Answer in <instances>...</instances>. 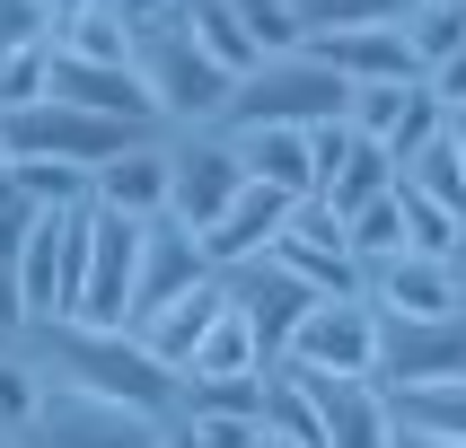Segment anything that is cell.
Wrapping results in <instances>:
<instances>
[{
    "instance_id": "obj_1",
    "label": "cell",
    "mask_w": 466,
    "mask_h": 448,
    "mask_svg": "<svg viewBox=\"0 0 466 448\" xmlns=\"http://www.w3.org/2000/svg\"><path fill=\"white\" fill-rule=\"evenodd\" d=\"M45 387H88L106 404H132V413H177V369L150 361L132 325H79V316H35L18 343H9Z\"/></svg>"
},
{
    "instance_id": "obj_2",
    "label": "cell",
    "mask_w": 466,
    "mask_h": 448,
    "mask_svg": "<svg viewBox=\"0 0 466 448\" xmlns=\"http://www.w3.org/2000/svg\"><path fill=\"white\" fill-rule=\"evenodd\" d=\"M132 71H141V88H150L167 132L220 124V105H229V88H238V79L194 45L185 0H141V9H132Z\"/></svg>"
},
{
    "instance_id": "obj_3",
    "label": "cell",
    "mask_w": 466,
    "mask_h": 448,
    "mask_svg": "<svg viewBox=\"0 0 466 448\" xmlns=\"http://www.w3.org/2000/svg\"><path fill=\"white\" fill-rule=\"evenodd\" d=\"M343 105H352V88L299 45V53H273V62H256V71L238 79L229 105H220V124H229V132H247V124L317 132V124H343Z\"/></svg>"
},
{
    "instance_id": "obj_4",
    "label": "cell",
    "mask_w": 466,
    "mask_h": 448,
    "mask_svg": "<svg viewBox=\"0 0 466 448\" xmlns=\"http://www.w3.org/2000/svg\"><path fill=\"white\" fill-rule=\"evenodd\" d=\"M132 141H150V132L132 124H106V114H88V105H18V114H0V158L9 167H79V176H97L115 150H132Z\"/></svg>"
},
{
    "instance_id": "obj_5",
    "label": "cell",
    "mask_w": 466,
    "mask_h": 448,
    "mask_svg": "<svg viewBox=\"0 0 466 448\" xmlns=\"http://www.w3.org/2000/svg\"><path fill=\"white\" fill-rule=\"evenodd\" d=\"M247 194V167H238V141L220 124H194V132H167V211L203 237L220 211Z\"/></svg>"
},
{
    "instance_id": "obj_6",
    "label": "cell",
    "mask_w": 466,
    "mask_h": 448,
    "mask_svg": "<svg viewBox=\"0 0 466 448\" xmlns=\"http://www.w3.org/2000/svg\"><path fill=\"white\" fill-rule=\"evenodd\" d=\"M18 448H158V413L106 404L88 387H45L35 422L18 431Z\"/></svg>"
},
{
    "instance_id": "obj_7",
    "label": "cell",
    "mask_w": 466,
    "mask_h": 448,
    "mask_svg": "<svg viewBox=\"0 0 466 448\" xmlns=\"http://www.w3.org/2000/svg\"><path fill=\"white\" fill-rule=\"evenodd\" d=\"M273 264H282L290 282H309L317 299H361V264H352V246H343V211H326L317 194L290 203L282 237H273Z\"/></svg>"
},
{
    "instance_id": "obj_8",
    "label": "cell",
    "mask_w": 466,
    "mask_h": 448,
    "mask_svg": "<svg viewBox=\"0 0 466 448\" xmlns=\"http://www.w3.org/2000/svg\"><path fill=\"white\" fill-rule=\"evenodd\" d=\"M388 395L431 387V378H466V316H379V369Z\"/></svg>"
},
{
    "instance_id": "obj_9",
    "label": "cell",
    "mask_w": 466,
    "mask_h": 448,
    "mask_svg": "<svg viewBox=\"0 0 466 448\" xmlns=\"http://www.w3.org/2000/svg\"><path fill=\"white\" fill-rule=\"evenodd\" d=\"M220 290H229L238 325L256 334V352H264V361H282V352H290V334H299V316L317 308V290H309V282H290V273H282L273 255L229 264V273H220Z\"/></svg>"
},
{
    "instance_id": "obj_10",
    "label": "cell",
    "mask_w": 466,
    "mask_h": 448,
    "mask_svg": "<svg viewBox=\"0 0 466 448\" xmlns=\"http://www.w3.org/2000/svg\"><path fill=\"white\" fill-rule=\"evenodd\" d=\"M290 369H335V378H370L379 369V308L370 299H317L299 316V334L282 352Z\"/></svg>"
},
{
    "instance_id": "obj_11",
    "label": "cell",
    "mask_w": 466,
    "mask_h": 448,
    "mask_svg": "<svg viewBox=\"0 0 466 448\" xmlns=\"http://www.w3.org/2000/svg\"><path fill=\"white\" fill-rule=\"evenodd\" d=\"M309 167H317V203L326 211H361L379 194H396V158L379 141H361L352 124H317L309 132Z\"/></svg>"
},
{
    "instance_id": "obj_12",
    "label": "cell",
    "mask_w": 466,
    "mask_h": 448,
    "mask_svg": "<svg viewBox=\"0 0 466 448\" xmlns=\"http://www.w3.org/2000/svg\"><path fill=\"white\" fill-rule=\"evenodd\" d=\"M203 282H211L203 237L185 229L177 211L141 220V282H132V325H141V316H158L167 299H185V290H203Z\"/></svg>"
},
{
    "instance_id": "obj_13",
    "label": "cell",
    "mask_w": 466,
    "mask_h": 448,
    "mask_svg": "<svg viewBox=\"0 0 466 448\" xmlns=\"http://www.w3.org/2000/svg\"><path fill=\"white\" fill-rule=\"evenodd\" d=\"M18 299H26V325H35V316H71V203L26 211V229H18Z\"/></svg>"
},
{
    "instance_id": "obj_14",
    "label": "cell",
    "mask_w": 466,
    "mask_h": 448,
    "mask_svg": "<svg viewBox=\"0 0 466 448\" xmlns=\"http://www.w3.org/2000/svg\"><path fill=\"white\" fill-rule=\"evenodd\" d=\"M317 422H326V448H396V413L379 378H335V369H299Z\"/></svg>"
},
{
    "instance_id": "obj_15",
    "label": "cell",
    "mask_w": 466,
    "mask_h": 448,
    "mask_svg": "<svg viewBox=\"0 0 466 448\" xmlns=\"http://www.w3.org/2000/svg\"><path fill=\"white\" fill-rule=\"evenodd\" d=\"M361 299L379 316H466L458 264H441V255H388V264H370Z\"/></svg>"
},
{
    "instance_id": "obj_16",
    "label": "cell",
    "mask_w": 466,
    "mask_h": 448,
    "mask_svg": "<svg viewBox=\"0 0 466 448\" xmlns=\"http://www.w3.org/2000/svg\"><path fill=\"white\" fill-rule=\"evenodd\" d=\"M309 53L343 79V88L422 79V62H414V45H405V26H396V18H379V26H326V35H309Z\"/></svg>"
},
{
    "instance_id": "obj_17",
    "label": "cell",
    "mask_w": 466,
    "mask_h": 448,
    "mask_svg": "<svg viewBox=\"0 0 466 448\" xmlns=\"http://www.w3.org/2000/svg\"><path fill=\"white\" fill-rule=\"evenodd\" d=\"M309 203V194H299ZM282 220H290V194H273V184H247L220 220L203 229V255H211V273H229V264H256V255H273V237H282Z\"/></svg>"
},
{
    "instance_id": "obj_18",
    "label": "cell",
    "mask_w": 466,
    "mask_h": 448,
    "mask_svg": "<svg viewBox=\"0 0 466 448\" xmlns=\"http://www.w3.org/2000/svg\"><path fill=\"white\" fill-rule=\"evenodd\" d=\"M88 203L124 211V220H158V211H167V132H150V141L115 150L97 176H88Z\"/></svg>"
},
{
    "instance_id": "obj_19",
    "label": "cell",
    "mask_w": 466,
    "mask_h": 448,
    "mask_svg": "<svg viewBox=\"0 0 466 448\" xmlns=\"http://www.w3.org/2000/svg\"><path fill=\"white\" fill-rule=\"evenodd\" d=\"M220 308H229V290H220V273H211L203 290H185V299H167L158 316H141L132 334H141V352L150 361H167V369H185L194 352H203V334L220 325Z\"/></svg>"
},
{
    "instance_id": "obj_20",
    "label": "cell",
    "mask_w": 466,
    "mask_h": 448,
    "mask_svg": "<svg viewBox=\"0 0 466 448\" xmlns=\"http://www.w3.org/2000/svg\"><path fill=\"white\" fill-rule=\"evenodd\" d=\"M229 132V124H220ZM238 141V167H247V184H273V194H317V167H309V132H282V124H247L229 132Z\"/></svg>"
},
{
    "instance_id": "obj_21",
    "label": "cell",
    "mask_w": 466,
    "mask_h": 448,
    "mask_svg": "<svg viewBox=\"0 0 466 448\" xmlns=\"http://www.w3.org/2000/svg\"><path fill=\"white\" fill-rule=\"evenodd\" d=\"M256 422H264V440H273V448H326V422H317V404H309V387H299V369H290V361L264 369Z\"/></svg>"
},
{
    "instance_id": "obj_22",
    "label": "cell",
    "mask_w": 466,
    "mask_h": 448,
    "mask_svg": "<svg viewBox=\"0 0 466 448\" xmlns=\"http://www.w3.org/2000/svg\"><path fill=\"white\" fill-rule=\"evenodd\" d=\"M396 184H405V194H422V203H441V211H458L466 220V167H458V141H422L414 158H405V167H396Z\"/></svg>"
},
{
    "instance_id": "obj_23",
    "label": "cell",
    "mask_w": 466,
    "mask_h": 448,
    "mask_svg": "<svg viewBox=\"0 0 466 448\" xmlns=\"http://www.w3.org/2000/svg\"><path fill=\"white\" fill-rule=\"evenodd\" d=\"M388 413L405 431H431V440H466V378H431V387L388 395Z\"/></svg>"
},
{
    "instance_id": "obj_24",
    "label": "cell",
    "mask_w": 466,
    "mask_h": 448,
    "mask_svg": "<svg viewBox=\"0 0 466 448\" xmlns=\"http://www.w3.org/2000/svg\"><path fill=\"white\" fill-rule=\"evenodd\" d=\"M53 45L79 62H132V9H71L53 26Z\"/></svg>"
},
{
    "instance_id": "obj_25",
    "label": "cell",
    "mask_w": 466,
    "mask_h": 448,
    "mask_svg": "<svg viewBox=\"0 0 466 448\" xmlns=\"http://www.w3.org/2000/svg\"><path fill=\"white\" fill-rule=\"evenodd\" d=\"M405 45H414V62L431 71V62H449V53H466V0H405Z\"/></svg>"
},
{
    "instance_id": "obj_26",
    "label": "cell",
    "mask_w": 466,
    "mask_h": 448,
    "mask_svg": "<svg viewBox=\"0 0 466 448\" xmlns=\"http://www.w3.org/2000/svg\"><path fill=\"white\" fill-rule=\"evenodd\" d=\"M185 26H194V45H203L229 79H247V71H256V45H247V26H238V9H229V0H185Z\"/></svg>"
},
{
    "instance_id": "obj_27",
    "label": "cell",
    "mask_w": 466,
    "mask_h": 448,
    "mask_svg": "<svg viewBox=\"0 0 466 448\" xmlns=\"http://www.w3.org/2000/svg\"><path fill=\"white\" fill-rule=\"evenodd\" d=\"M343 246H352V264H388V255H405V203L396 194H379V203H361V211H343Z\"/></svg>"
},
{
    "instance_id": "obj_28",
    "label": "cell",
    "mask_w": 466,
    "mask_h": 448,
    "mask_svg": "<svg viewBox=\"0 0 466 448\" xmlns=\"http://www.w3.org/2000/svg\"><path fill=\"white\" fill-rule=\"evenodd\" d=\"M185 369H194V378H264L273 361H264V352H256V334L238 325V308H220V325L203 334V352H194Z\"/></svg>"
},
{
    "instance_id": "obj_29",
    "label": "cell",
    "mask_w": 466,
    "mask_h": 448,
    "mask_svg": "<svg viewBox=\"0 0 466 448\" xmlns=\"http://www.w3.org/2000/svg\"><path fill=\"white\" fill-rule=\"evenodd\" d=\"M229 9H238V26H247V45H256V62L309 45V26H299V9H290V0H229Z\"/></svg>"
},
{
    "instance_id": "obj_30",
    "label": "cell",
    "mask_w": 466,
    "mask_h": 448,
    "mask_svg": "<svg viewBox=\"0 0 466 448\" xmlns=\"http://www.w3.org/2000/svg\"><path fill=\"white\" fill-rule=\"evenodd\" d=\"M53 97V45H26L0 62V114H18V105H45Z\"/></svg>"
},
{
    "instance_id": "obj_31",
    "label": "cell",
    "mask_w": 466,
    "mask_h": 448,
    "mask_svg": "<svg viewBox=\"0 0 466 448\" xmlns=\"http://www.w3.org/2000/svg\"><path fill=\"white\" fill-rule=\"evenodd\" d=\"M405 97H414V79H379V88H352L343 124L361 132V141H388V132H396V114H405Z\"/></svg>"
},
{
    "instance_id": "obj_32",
    "label": "cell",
    "mask_w": 466,
    "mask_h": 448,
    "mask_svg": "<svg viewBox=\"0 0 466 448\" xmlns=\"http://www.w3.org/2000/svg\"><path fill=\"white\" fill-rule=\"evenodd\" d=\"M441 132H449L441 97H431V88H422V79H414V97H405V114H396V132H388V141H379V150H388L396 167H405V158H414L422 141H441Z\"/></svg>"
},
{
    "instance_id": "obj_33",
    "label": "cell",
    "mask_w": 466,
    "mask_h": 448,
    "mask_svg": "<svg viewBox=\"0 0 466 448\" xmlns=\"http://www.w3.org/2000/svg\"><path fill=\"white\" fill-rule=\"evenodd\" d=\"M35 404H45V378H35L18 352H0V431L18 440L26 422H35Z\"/></svg>"
},
{
    "instance_id": "obj_34",
    "label": "cell",
    "mask_w": 466,
    "mask_h": 448,
    "mask_svg": "<svg viewBox=\"0 0 466 448\" xmlns=\"http://www.w3.org/2000/svg\"><path fill=\"white\" fill-rule=\"evenodd\" d=\"M299 9V26L309 35H326V26H379V18H405V0H290Z\"/></svg>"
},
{
    "instance_id": "obj_35",
    "label": "cell",
    "mask_w": 466,
    "mask_h": 448,
    "mask_svg": "<svg viewBox=\"0 0 466 448\" xmlns=\"http://www.w3.org/2000/svg\"><path fill=\"white\" fill-rule=\"evenodd\" d=\"M53 0H0V62L9 53H26V45H53Z\"/></svg>"
},
{
    "instance_id": "obj_36",
    "label": "cell",
    "mask_w": 466,
    "mask_h": 448,
    "mask_svg": "<svg viewBox=\"0 0 466 448\" xmlns=\"http://www.w3.org/2000/svg\"><path fill=\"white\" fill-rule=\"evenodd\" d=\"M185 431L203 448H264V422L256 413H185Z\"/></svg>"
},
{
    "instance_id": "obj_37",
    "label": "cell",
    "mask_w": 466,
    "mask_h": 448,
    "mask_svg": "<svg viewBox=\"0 0 466 448\" xmlns=\"http://www.w3.org/2000/svg\"><path fill=\"white\" fill-rule=\"evenodd\" d=\"M9 176H18V194H26L35 211H45V203H79V194H88L79 167H9Z\"/></svg>"
},
{
    "instance_id": "obj_38",
    "label": "cell",
    "mask_w": 466,
    "mask_h": 448,
    "mask_svg": "<svg viewBox=\"0 0 466 448\" xmlns=\"http://www.w3.org/2000/svg\"><path fill=\"white\" fill-rule=\"evenodd\" d=\"M422 88L441 97V114H466V53H449V62H431V71H422Z\"/></svg>"
},
{
    "instance_id": "obj_39",
    "label": "cell",
    "mask_w": 466,
    "mask_h": 448,
    "mask_svg": "<svg viewBox=\"0 0 466 448\" xmlns=\"http://www.w3.org/2000/svg\"><path fill=\"white\" fill-rule=\"evenodd\" d=\"M158 448H203V440L185 431V413H167V422H158Z\"/></svg>"
},
{
    "instance_id": "obj_40",
    "label": "cell",
    "mask_w": 466,
    "mask_h": 448,
    "mask_svg": "<svg viewBox=\"0 0 466 448\" xmlns=\"http://www.w3.org/2000/svg\"><path fill=\"white\" fill-rule=\"evenodd\" d=\"M396 448H466V440H431V431H405L396 422Z\"/></svg>"
},
{
    "instance_id": "obj_41",
    "label": "cell",
    "mask_w": 466,
    "mask_h": 448,
    "mask_svg": "<svg viewBox=\"0 0 466 448\" xmlns=\"http://www.w3.org/2000/svg\"><path fill=\"white\" fill-rule=\"evenodd\" d=\"M449 141H458V167H466V114H449Z\"/></svg>"
},
{
    "instance_id": "obj_42",
    "label": "cell",
    "mask_w": 466,
    "mask_h": 448,
    "mask_svg": "<svg viewBox=\"0 0 466 448\" xmlns=\"http://www.w3.org/2000/svg\"><path fill=\"white\" fill-rule=\"evenodd\" d=\"M458 290H466V255H458Z\"/></svg>"
},
{
    "instance_id": "obj_43",
    "label": "cell",
    "mask_w": 466,
    "mask_h": 448,
    "mask_svg": "<svg viewBox=\"0 0 466 448\" xmlns=\"http://www.w3.org/2000/svg\"><path fill=\"white\" fill-rule=\"evenodd\" d=\"M0 448H18V440H9V431H0Z\"/></svg>"
},
{
    "instance_id": "obj_44",
    "label": "cell",
    "mask_w": 466,
    "mask_h": 448,
    "mask_svg": "<svg viewBox=\"0 0 466 448\" xmlns=\"http://www.w3.org/2000/svg\"><path fill=\"white\" fill-rule=\"evenodd\" d=\"M124 9H141V0H124Z\"/></svg>"
},
{
    "instance_id": "obj_45",
    "label": "cell",
    "mask_w": 466,
    "mask_h": 448,
    "mask_svg": "<svg viewBox=\"0 0 466 448\" xmlns=\"http://www.w3.org/2000/svg\"><path fill=\"white\" fill-rule=\"evenodd\" d=\"M53 18H62V9H53Z\"/></svg>"
}]
</instances>
